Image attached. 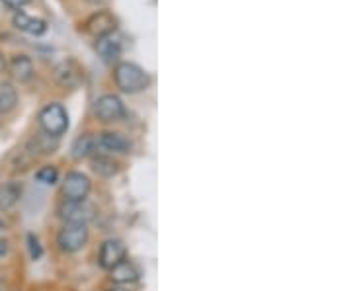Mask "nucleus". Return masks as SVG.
Here are the masks:
<instances>
[{"instance_id": "obj_5", "label": "nucleus", "mask_w": 351, "mask_h": 291, "mask_svg": "<svg viewBox=\"0 0 351 291\" xmlns=\"http://www.w3.org/2000/svg\"><path fill=\"white\" fill-rule=\"evenodd\" d=\"M90 190H92V182L82 172H69L61 188L64 202H84Z\"/></svg>"}, {"instance_id": "obj_3", "label": "nucleus", "mask_w": 351, "mask_h": 291, "mask_svg": "<svg viewBox=\"0 0 351 291\" xmlns=\"http://www.w3.org/2000/svg\"><path fill=\"white\" fill-rule=\"evenodd\" d=\"M88 242L86 223H64V227L57 235V244L63 253H78Z\"/></svg>"}, {"instance_id": "obj_25", "label": "nucleus", "mask_w": 351, "mask_h": 291, "mask_svg": "<svg viewBox=\"0 0 351 291\" xmlns=\"http://www.w3.org/2000/svg\"><path fill=\"white\" fill-rule=\"evenodd\" d=\"M4 229H6V225H4V223L0 221V231H4Z\"/></svg>"}, {"instance_id": "obj_23", "label": "nucleus", "mask_w": 351, "mask_h": 291, "mask_svg": "<svg viewBox=\"0 0 351 291\" xmlns=\"http://www.w3.org/2000/svg\"><path fill=\"white\" fill-rule=\"evenodd\" d=\"M6 71V59H4V53L0 51V75Z\"/></svg>"}, {"instance_id": "obj_6", "label": "nucleus", "mask_w": 351, "mask_h": 291, "mask_svg": "<svg viewBox=\"0 0 351 291\" xmlns=\"http://www.w3.org/2000/svg\"><path fill=\"white\" fill-rule=\"evenodd\" d=\"M115 27H117L115 16L108 10H100L92 14L84 22V34L94 39H101L115 34Z\"/></svg>"}, {"instance_id": "obj_20", "label": "nucleus", "mask_w": 351, "mask_h": 291, "mask_svg": "<svg viewBox=\"0 0 351 291\" xmlns=\"http://www.w3.org/2000/svg\"><path fill=\"white\" fill-rule=\"evenodd\" d=\"M2 2H4V6H8L10 10H18V12H20V10H22L24 6H27L32 0H2Z\"/></svg>"}, {"instance_id": "obj_13", "label": "nucleus", "mask_w": 351, "mask_h": 291, "mask_svg": "<svg viewBox=\"0 0 351 291\" xmlns=\"http://www.w3.org/2000/svg\"><path fill=\"white\" fill-rule=\"evenodd\" d=\"M6 69L18 82H27L34 76V63L27 55H14L10 63H6Z\"/></svg>"}, {"instance_id": "obj_9", "label": "nucleus", "mask_w": 351, "mask_h": 291, "mask_svg": "<svg viewBox=\"0 0 351 291\" xmlns=\"http://www.w3.org/2000/svg\"><path fill=\"white\" fill-rule=\"evenodd\" d=\"M131 143L127 137H123L121 133H113V131H104L98 135V151L106 152H129Z\"/></svg>"}, {"instance_id": "obj_17", "label": "nucleus", "mask_w": 351, "mask_h": 291, "mask_svg": "<svg viewBox=\"0 0 351 291\" xmlns=\"http://www.w3.org/2000/svg\"><path fill=\"white\" fill-rule=\"evenodd\" d=\"M98 51H100V55L104 57V61H117L119 59V55H121V39L117 38V36H108V38H101L98 39Z\"/></svg>"}, {"instance_id": "obj_14", "label": "nucleus", "mask_w": 351, "mask_h": 291, "mask_svg": "<svg viewBox=\"0 0 351 291\" xmlns=\"http://www.w3.org/2000/svg\"><path fill=\"white\" fill-rule=\"evenodd\" d=\"M110 278L117 286H129V283H135L138 279V270L133 262L123 260V262H119L117 266L110 270Z\"/></svg>"}, {"instance_id": "obj_10", "label": "nucleus", "mask_w": 351, "mask_h": 291, "mask_svg": "<svg viewBox=\"0 0 351 291\" xmlns=\"http://www.w3.org/2000/svg\"><path fill=\"white\" fill-rule=\"evenodd\" d=\"M12 24L16 30L24 32V34H29V36H41V34H45V30H47V22H45V20L34 18V16H29V14L25 12L14 14Z\"/></svg>"}, {"instance_id": "obj_12", "label": "nucleus", "mask_w": 351, "mask_h": 291, "mask_svg": "<svg viewBox=\"0 0 351 291\" xmlns=\"http://www.w3.org/2000/svg\"><path fill=\"white\" fill-rule=\"evenodd\" d=\"M59 216L66 223H86L92 217V209L84 205V202H64L59 209Z\"/></svg>"}, {"instance_id": "obj_16", "label": "nucleus", "mask_w": 351, "mask_h": 291, "mask_svg": "<svg viewBox=\"0 0 351 291\" xmlns=\"http://www.w3.org/2000/svg\"><path fill=\"white\" fill-rule=\"evenodd\" d=\"M98 152V135L96 133H86L78 137L73 145V156L75 159H88Z\"/></svg>"}, {"instance_id": "obj_11", "label": "nucleus", "mask_w": 351, "mask_h": 291, "mask_svg": "<svg viewBox=\"0 0 351 291\" xmlns=\"http://www.w3.org/2000/svg\"><path fill=\"white\" fill-rule=\"evenodd\" d=\"M22 191H24L22 182H16V180L2 182L0 184V211H10L14 205L20 202Z\"/></svg>"}, {"instance_id": "obj_19", "label": "nucleus", "mask_w": 351, "mask_h": 291, "mask_svg": "<svg viewBox=\"0 0 351 291\" xmlns=\"http://www.w3.org/2000/svg\"><path fill=\"white\" fill-rule=\"evenodd\" d=\"M36 180L41 182V184H45V186H53V184L59 180V170H57L55 166H43V168H39L38 170Z\"/></svg>"}, {"instance_id": "obj_15", "label": "nucleus", "mask_w": 351, "mask_h": 291, "mask_svg": "<svg viewBox=\"0 0 351 291\" xmlns=\"http://www.w3.org/2000/svg\"><path fill=\"white\" fill-rule=\"evenodd\" d=\"M92 170L101 178H112L119 172V163L110 154L96 152V154H92Z\"/></svg>"}, {"instance_id": "obj_22", "label": "nucleus", "mask_w": 351, "mask_h": 291, "mask_svg": "<svg viewBox=\"0 0 351 291\" xmlns=\"http://www.w3.org/2000/svg\"><path fill=\"white\" fill-rule=\"evenodd\" d=\"M6 254H8V242L0 239V258H2V256H6Z\"/></svg>"}, {"instance_id": "obj_18", "label": "nucleus", "mask_w": 351, "mask_h": 291, "mask_svg": "<svg viewBox=\"0 0 351 291\" xmlns=\"http://www.w3.org/2000/svg\"><path fill=\"white\" fill-rule=\"evenodd\" d=\"M18 106V92L12 84L0 82V114H10Z\"/></svg>"}, {"instance_id": "obj_2", "label": "nucleus", "mask_w": 351, "mask_h": 291, "mask_svg": "<svg viewBox=\"0 0 351 291\" xmlns=\"http://www.w3.org/2000/svg\"><path fill=\"white\" fill-rule=\"evenodd\" d=\"M39 127L43 129V133L47 137H61L64 131L69 129V114L61 104L53 102L47 104L41 112H39Z\"/></svg>"}, {"instance_id": "obj_24", "label": "nucleus", "mask_w": 351, "mask_h": 291, "mask_svg": "<svg viewBox=\"0 0 351 291\" xmlns=\"http://www.w3.org/2000/svg\"><path fill=\"white\" fill-rule=\"evenodd\" d=\"M110 291H129V290H125V288H113V290Z\"/></svg>"}, {"instance_id": "obj_21", "label": "nucleus", "mask_w": 351, "mask_h": 291, "mask_svg": "<svg viewBox=\"0 0 351 291\" xmlns=\"http://www.w3.org/2000/svg\"><path fill=\"white\" fill-rule=\"evenodd\" d=\"M27 241H29V248H32V258L36 260V258L41 256V248H39L38 239H36L34 235H29V237H27Z\"/></svg>"}, {"instance_id": "obj_4", "label": "nucleus", "mask_w": 351, "mask_h": 291, "mask_svg": "<svg viewBox=\"0 0 351 291\" xmlns=\"http://www.w3.org/2000/svg\"><path fill=\"white\" fill-rule=\"evenodd\" d=\"M94 115L104 124L119 121L125 115V104L117 94H104L94 102Z\"/></svg>"}, {"instance_id": "obj_1", "label": "nucleus", "mask_w": 351, "mask_h": 291, "mask_svg": "<svg viewBox=\"0 0 351 291\" xmlns=\"http://www.w3.org/2000/svg\"><path fill=\"white\" fill-rule=\"evenodd\" d=\"M113 80H115V86L125 94H138V92L149 89V84H151L149 73L131 61H121L115 65Z\"/></svg>"}, {"instance_id": "obj_8", "label": "nucleus", "mask_w": 351, "mask_h": 291, "mask_svg": "<svg viewBox=\"0 0 351 291\" xmlns=\"http://www.w3.org/2000/svg\"><path fill=\"white\" fill-rule=\"evenodd\" d=\"M125 260V246L123 242L117 241V239H108V241L101 244L100 248V266L104 270H112L115 268L119 262Z\"/></svg>"}, {"instance_id": "obj_7", "label": "nucleus", "mask_w": 351, "mask_h": 291, "mask_svg": "<svg viewBox=\"0 0 351 291\" xmlns=\"http://www.w3.org/2000/svg\"><path fill=\"white\" fill-rule=\"evenodd\" d=\"M82 67L76 63L75 59H66V61H61L53 69V78L59 86L63 89H75L82 82Z\"/></svg>"}]
</instances>
